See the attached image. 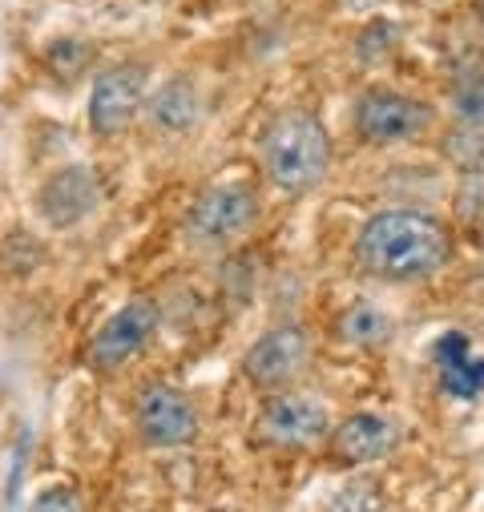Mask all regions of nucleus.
Instances as JSON below:
<instances>
[{"instance_id": "nucleus-1", "label": "nucleus", "mask_w": 484, "mask_h": 512, "mask_svg": "<svg viewBox=\"0 0 484 512\" xmlns=\"http://www.w3.org/2000/svg\"><path fill=\"white\" fill-rule=\"evenodd\" d=\"M355 263L384 283H416L448 267L452 230L424 210H380L355 234Z\"/></svg>"}, {"instance_id": "nucleus-2", "label": "nucleus", "mask_w": 484, "mask_h": 512, "mask_svg": "<svg viewBox=\"0 0 484 512\" xmlns=\"http://www.w3.org/2000/svg\"><path fill=\"white\" fill-rule=\"evenodd\" d=\"M263 170L287 194L315 190L331 170V138L307 109L279 113L263 134Z\"/></svg>"}, {"instance_id": "nucleus-3", "label": "nucleus", "mask_w": 484, "mask_h": 512, "mask_svg": "<svg viewBox=\"0 0 484 512\" xmlns=\"http://www.w3.org/2000/svg\"><path fill=\"white\" fill-rule=\"evenodd\" d=\"M432 121H436V109L400 89L376 85V89H363V97L355 101V130L372 146L412 142L424 130H432Z\"/></svg>"}, {"instance_id": "nucleus-4", "label": "nucleus", "mask_w": 484, "mask_h": 512, "mask_svg": "<svg viewBox=\"0 0 484 512\" xmlns=\"http://www.w3.org/2000/svg\"><path fill=\"white\" fill-rule=\"evenodd\" d=\"M259 218V198L251 186L242 182H226V186H210L186 214V234L198 246H226L234 238H242Z\"/></svg>"}, {"instance_id": "nucleus-5", "label": "nucleus", "mask_w": 484, "mask_h": 512, "mask_svg": "<svg viewBox=\"0 0 484 512\" xmlns=\"http://www.w3.org/2000/svg\"><path fill=\"white\" fill-rule=\"evenodd\" d=\"M146 85H150V69L146 65H113V69H105L93 81V97H89L93 134H101V138L126 134L134 125V117L142 113Z\"/></svg>"}, {"instance_id": "nucleus-6", "label": "nucleus", "mask_w": 484, "mask_h": 512, "mask_svg": "<svg viewBox=\"0 0 484 512\" xmlns=\"http://www.w3.org/2000/svg\"><path fill=\"white\" fill-rule=\"evenodd\" d=\"M259 436L275 448H307L331 436V412L303 392H279L259 412Z\"/></svg>"}, {"instance_id": "nucleus-7", "label": "nucleus", "mask_w": 484, "mask_h": 512, "mask_svg": "<svg viewBox=\"0 0 484 512\" xmlns=\"http://www.w3.org/2000/svg\"><path fill=\"white\" fill-rule=\"evenodd\" d=\"M158 327V307L138 299V303H126L117 315H109L101 323V331L93 335L89 343V359L97 371H117V367H126L154 335Z\"/></svg>"}, {"instance_id": "nucleus-8", "label": "nucleus", "mask_w": 484, "mask_h": 512, "mask_svg": "<svg viewBox=\"0 0 484 512\" xmlns=\"http://www.w3.org/2000/svg\"><path fill=\"white\" fill-rule=\"evenodd\" d=\"M307 359H311L307 331L287 323V327H275L251 343L247 359H242V371H247V379L259 383V388H283V383H291L303 371Z\"/></svg>"}, {"instance_id": "nucleus-9", "label": "nucleus", "mask_w": 484, "mask_h": 512, "mask_svg": "<svg viewBox=\"0 0 484 512\" xmlns=\"http://www.w3.org/2000/svg\"><path fill=\"white\" fill-rule=\"evenodd\" d=\"M138 428L154 448H178L198 436V412L186 392L170 383H154L138 400Z\"/></svg>"}, {"instance_id": "nucleus-10", "label": "nucleus", "mask_w": 484, "mask_h": 512, "mask_svg": "<svg viewBox=\"0 0 484 512\" xmlns=\"http://www.w3.org/2000/svg\"><path fill=\"white\" fill-rule=\"evenodd\" d=\"M400 444V428L380 412H355L339 420L327 436V448L339 464H376Z\"/></svg>"}, {"instance_id": "nucleus-11", "label": "nucleus", "mask_w": 484, "mask_h": 512, "mask_svg": "<svg viewBox=\"0 0 484 512\" xmlns=\"http://www.w3.org/2000/svg\"><path fill=\"white\" fill-rule=\"evenodd\" d=\"M97 194H101V186H97L93 170L89 166H69V170H61L45 182V190L37 198V210L49 226L69 230L97 206Z\"/></svg>"}, {"instance_id": "nucleus-12", "label": "nucleus", "mask_w": 484, "mask_h": 512, "mask_svg": "<svg viewBox=\"0 0 484 512\" xmlns=\"http://www.w3.org/2000/svg\"><path fill=\"white\" fill-rule=\"evenodd\" d=\"M432 363L440 371V388L452 400H480L484 392V355L472 351L464 331H444L432 343Z\"/></svg>"}, {"instance_id": "nucleus-13", "label": "nucleus", "mask_w": 484, "mask_h": 512, "mask_svg": "<svg viewBox=\"0 0 484 512\" xmlns=\"http://www.w3.org/2000/svg\"><path fill=\"white\" fill-rule=\"evenodd\" d=\"M150 117H154L158 130H166V134L190 130L194 117H198V97H194L190 81H166L162 93L150 101Z\"/></svg>"}, {"instance_id": "nucleus-14", "label": "nucleus", "mask_w": 484, "mask_h": 512, "mask_svg": "<svg viewBox=\"0 0 484 512\" xmlns=\"http://www.w3.org/2000/svg\"><path fill=\"white\" fill-rule=\"evenodd\" d=\"M452 109H456V121L484 130V61H472V65L456 69V77H452Z\"/></svg>"}, {"instance_id": "nucleus-15", "label": "nucleus", "mask_w": 484, "mask_h": 512, "mask_svg": "<svg viewBox=\"0 0 484 512\" xmlns=\"http://www.w3.org/2000/svg\"><path fill=\"white\" fill-rule=\"evenodd\" d=\"M339 331H343V339L355 343V347H376V343L388 339V315H384L380 307H372V303H355V307L339 319Z\"/></svg>"}, {"instance_id": "nucleus-16", "label": "nucleus", "mask_w": 484, "mask_h": 512, "mask_svg": "<svg viewBox=\"0 0 484 512\" xmlns=\"http://www.w3.org/2000/svg\"><path fill=\"white\" fill-rule=\"evenodd\" d=\"M444 158L460 174H484V130L456 121V130L444 138Z\"/></svg>"}, {"instance_id": "nucleus-17", "label": "nucleus", "mask_w": 484, "mask_h": 512, "mask_svg": "<svg viewBox=\"0 0 484 512\" xmlns=\"http://www.w3.org/2000/svg\"><path fill=\"white\" fill-rule=\"evenodd\" d=\"M327 512H384V492L372 480H355L339 488V496L327 504Z\"/></svg>"}, {"instance_id": "nucleus-18", "label": "nucleus", "mask_w": 484, "mask_h": 512, "mask_svg": "<svg viewBox=\"0 0 484 512\" xmlns=\"http://www.w3.org/2000/svg\"><path fill=\"white\" fill-rule=\"evenodd\" d=\"M29 512H85V504H81V496H77L73 488L53 484V488H45V492L33 500Z\"/></svg>"}, {"instance_id": "nucleus-19", "label": "nucleus", "mask_w": 484, "mask_h": 512, "mask_svg": "<svg viewBox=\"0 0 484 512\" xmlns=\"http://www.w3.org/2000/svg\"><path fill=\"white\" fill-rule=\"evenodd\" d=\"M392 41H396V25H388V21H380L376 29L368 25V29H363V37H359V57H363V61L380 57L384 45H392Z\"/></svg>"}, {"instance_id": "nucleus-20", "label": "nucleus", "mask_w": 484, "mask_h": 512, "mask_svg": "<svg viewBox=\"0 0 484 512\" xmlns=\"http://www.w3.org/2000/svg\"><path fill=\"white\" fill-rule=\"evenodd\" d=\"M85 45H77V41H61V45H53L49 49V61H57V69H73L77 61H85Z\"/></svg>"}, {"instance_id": "nucleus-21", "label": "nucleus", "mask_w": 484, "mask_h": 512, "mask_svg": "<svg viewBox=\"0 0 484 512\" xmlns=\"http://www.w3.org/2000/svg\"><path fill=\"white\" fill-rule=\"evenodd\" d=\"M472 17H476V25L484 29V0H472Z\"/></svg>"}]
</instances>
